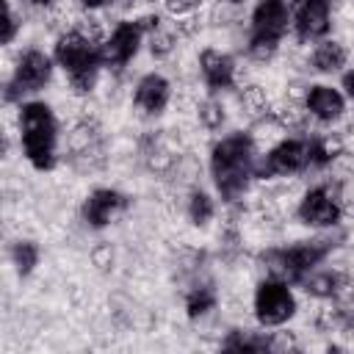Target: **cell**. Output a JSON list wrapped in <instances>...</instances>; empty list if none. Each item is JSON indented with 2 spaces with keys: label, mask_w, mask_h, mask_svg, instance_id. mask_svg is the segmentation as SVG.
Returning a JSON list of instances; mask_svg holds the SVG:
<instances>
[{
  "label": "cell",
  "mask_w": 354,
  "mask_h": 354,
  "mask_svg": "<svg viewBox=\"0 0 354 354\" xmlns=\"http://www.w3.org/2000/svg\"><path fill=\"white\" fill-rule=\"evenodd\" d=\"M290 33L310 44L329 36L332 0H290Z\"/></svg>",
  "instance_id": "9"
},
{
  "label": "cell",
  "mask_w": 354,
  "mask_h": 354,
  "mask_svg": "<svg viewBox=\"0 0 354 354\" xmlns=\"http://www.w3.org/2000/svg\"><path fill=\"white\" fill-rule=\"evenodd\" d=\"M296 313H299V299H296L290 282L263 277L254 285V293H252V315H254V321L260 326H266V329L285 326L290 318H296Z\"/></svg>",
  "instance_id": "6"
},
{
  "label": "cell",
  "mask_w": 354,
  "mask_h": 354,
  "mask_svg": "<svg viewBox=\"0 0 354 354\" xmlns=\"http://www.w3.org/2000/svg\"><path fill=\"white\" fill-rule=\"evenodd\" d=\"M183 213L188 216L194 227H207L216 218V199L205 188L196 185L188 194H183Z\"/></svg>",
  "instance_id": "18"
},
{
  "label": "cell",
  "mask_w": 354,
  "mask_h": 354,
  "mask_svg": "<svg viewBox=\"0 0 354 354\" xmlns=\"http://www.w3.org/2000/svg\"><path fill=\"white\" fill-rule=\"evenodd\" d=\"M25 3H28L30 8H50L55 0H25Z\"/></svg>",
  "instance_id": "30"
},
{
  "label": "cell",
  "mask_w": 354,
  "mask_h": 354,
  "mask_svg": "<svg viewBox=\"0 0 354 354\" xmlns=\"http://www.w3.org/2000/svg\"><path fill=\"white\" fill-rule=\"evenodd\" d=\"M271 105H274V94L268 91L266 83L257 80V83H246L238 88V108H241V116L249 119V124L268 116Z\"/></svg>",
  "instance_id": "16"
},
{
  "label": "cell",
  "mask_w": 354,
  "mask_h": 354,
  "mask_svg": "<svg viewBox=\"0 0 354 354\" xmlns=\"http://www.w3.org/2000/svg\"><path fill=\"white\" fill-rule=\"evenodd\" d=\"M293 218L310 230H324V227H332V224H340L343 221V210L335 199V191H332V180H318L313 185H307V191L301 194L296 210H293Z\"/></svg>",
  "instance_id": "7"
},
{
  "label": "cell",
  "mask_w": 354,
  "mask_h": 354,
  "mask_svg": "<svg viewBox=\"0 0 354 354\" xmlns=\"http://www.w3.org/2000/svg\"><path fill=\"white\" fill-rule=\"evenodd\" d=\"M216 301H218V293H216L213 282H207V279H196L185 290V310H188L191 318L207 315L210 310H216Z\"/></svg>",
  "instance_id": "20"
},
{
  "label": "cell",
  "mask_w": 354,
  "mask_h": 354,
  "mask_svg": "<svg viewBox=\"0 0 354 354\" xmlns=\"http://www.w3.org/2000/svg\"><path fill=\"white\" fill-rule=\"evenodd\" d=\"M53 58H55V66L66 75V83L75 97H88L105 72L100 47L91 44L88 39H83L77 30L55 36Z\"/></svg>",
  "instance_id": "3"
},
{
  "label": "cell",
  "mask_w": 354,
  "mask_h": 354,
  "mask_svg": "<svg viewBox=\"0 0 354 354\" xmlns=\"http://www.w3.org/2000/svg\"><path fill=\"white\" fill-rule=\"evenodd\" d=\"M343 91H346V97L354 102V66H348L346 72H343V86H340Z\"/></svg>",
  "instance_id": "29"
},
{
  "label": "cell",
  "mask_w": 354,
  "mask_h": 354,
  "mask_svg": "<svg viewBox=\"0 0 354 354\" xmlns=\"http://www.w3.org/2000/svg\"><path fill=\"white\" fill-rule=\"evenodd\" d=\"M313 171V138L310 136H285L277 147L257 155L254 174L257 180L293 177Z\"/></svg>",
  "instance_id": "5"
},
{
  "label": "cell",
  "mask_w": 354,
  "mask_h": 354,
  "mask_svg": "<svg viewBox=\"0 0 354 354\" xmlns=\"http://www.w3.org/2000/svg\"><path fill=\"white\" fill-rule=\"evenodd\" d=\"M160 6H163V14H169V17H185V14H191V11H196L199 6H196V0H160Z\"/></svg>",
  "instance_id": "28"
},
{
  "label": "cell",
  "mask_w": 354,
  "mask_h": 354,
  "mask_svg": "<svg viewBox=\"0 0 354 354\" xmlns=\"http://www.w3.org/2000/svg\"><path fill=\"white\" fill-rule=\"evenodd\" d=\"M293 348H299L296 332L282 329V326L268 329V351H293Z\"/></svg>",
  "instance_id": "26"
},
{
  "label": "cell",
  "mask_w": 354,
  "mask_h": 354,
  "mask_svg": "<svg viewBox=\"0 0 354 354\" xmlns=\"http://www.w3.org/2000/svg\"><path fill=\"white\" fill-rule=\"evenodd\" d=\"M230 351H268V329L257 324V329H235L221 343Z\"/></svg>",
  "instance_id": "22"
},
{
  "label": "cell",
  "mask_w": 354,
  "mask_h": 354,
  "mask_svg": "<svg viewBox=\"0 0 354 354\" xmlns=\"http://www.w3.org/2000/svg\"><path fill=\"white\" fill-rule=\"evenodd\" d=\"M88 257H91V266H94V268L108 271V268L113 266V246H111V243H97Z\"/></svg>",
  "instance_id": "27"
},
{
  "label": "cell",
  "mask_w": 354,
  "mask_h": 354,
  "mask_svg": "<svg viewBox=\"0 0 354 354\" xmlns=\"http://www.w3.org/2000/svg\"><path fill=\"white\" fill-rule=\"evenodd\" d=\"M11 266L17 268L19 277H28L39 266V246L33 241H17L11 243Z\"/></svg>",
  "instance_id": "23"
},
{
  "label": "cell",
  "mask_w": 354,
  "mask_h": 354,
  "mask_svg": "<svg viewBox=\"0 0 354 354\" xmlns=\"http://www.w3.org/2000/svg\"><path fill=\"white\" fill-rule=\"evenodd\" d=\"M252 36L285 39L290 36V0H254L249 8Z\"/></svg>",
  "instance_id": "11"
},
{
  "label": "cell",
  "mask_w": 354,
  "mask_h": 354,
  "mask_svg": "<svg viewBox=\"0 0 354 354\" xmlns=\"http://www.w3.org/2000/svg\"><path fill=\"white\" fill-rule=\"evenodd\" d=\"M17 130L28 163L39 171H50L58 163V141H61V122L55 111L41 100L19 102Z\"/></svg>",
  "instance_id": "2"
},
{
  "label": "cell",
  "mask_w": 354,
  "mask_h": 354,
  "mask_svg": "<svg viewBox=\"0 0 354 354\" xmlns=\"http://www.w3.org/2000/svg\"><path fill=\"white\" fill-rule=\"evenodd\" d=\"M205 11H207V28H235L249 22L246 0H213Z\"/></svg>",
  "instance_id": "17"
},
{
  "label": "cell",
  "mask_w": 354,
  "mask_h": 354,
  "mask_svg": "<svg viewBox=\"0 0 354 354\" xmlns=\"http://www.w3.org/2000/svg\"><path fill=\"white\" fill-rule=\"evenodd\" d=\"M144 36L147 33L138 25V19H133V17L119 19L113 25V30L108 33V39L102 41V47H100V58H102L105 69H122V66H127L138 55V50L144 47Z\"/></svg>",
  "instance_id": "8"
},
{
  "label": "cell",
  "mask_w": 354,
  "mask_h": 354,
  "mask_svg": "<svg viewBox=\"0 0 354 354\" xmlns=\"http://www.w3.org/2000/svg\"><path fill=\"white\" fill-rule=\"evenodd\" d=\"M332 191H335V199H337L343 216H351L354 218V174L351 177H343V180H332Z\"/></svg>",
  "instance_id": "25"
},
{
  "label": "cell",
  "mask_w": 354,
  "mask_h": 354,
  "mask_svg": "<svg viewBox=\"0 0 354 354\" xmlns=\"http://www.w3.org/2000/svg\"><path fill=\"white\" fill-rule=\"evenodd\" d=\"M171 100H174V88L169 77L160 72H147L133 86V105L141 116H160Z\"/></svg>",
  "instance_id": "13"
},
{
  "label": "cell",
  "mask_w": 354,
  "mask_h": 354,
  "mask_svg": "<svg viewBox=\"0 0 354 354\" xmlns=\"http://www.w3.org/2000/svg\"><path fill=\"white\" fill-rule=\"evenodd\" d=\"M22 30V8H14V0H3V44H11L17 39V33Z\"/></svg>",
  "instance_id": "24"
},
{
  "label": "cell",
  "mask_w": 354,
  "mask_h": 354,
  "mask_svg": "<svg viewBox=\"0 0 354 354\" xmlns=\"http://www.w3.org/2000/svg\"><path fill=\"white\" fill-rule=\"evenodd\" d=\"M55 58L39 47H28L19 53L17 64L6 77V102H28L33 94L44 91L53 83Z\"/></svg>",
  "instance_id": "4"
},
{
  "label": "cell",
  "mask_w": 354,
  "mask_h": 354,
  "mask_svg": "<svg viewBox=\"0 0 354 354\" xmlns=\"http://www.w3.org/2000/svg\"><path fill=\"white\" fill-rule=\"evenodd\" d=\"M351 55H354L351 47L340 36L329 33V36L313 41V47H310V72H315V75H343L351 64Z\"/></svg>",
  "instance_id": "14"
},
{
  "label": "cell",
  "mask_w": 354,
  "mask_h": 354,
  "mask_svg": "<svg viewBox=\"0 0 354 354\" xmlns=\"http://www.w3.org/2000/svg\"><path fill=\"white\" fill-rule=\"evenodd\" d=\"M257 155L260 149L246 130L224 133L210 147V177L224 202H241L252 194V185L257 183Z\"/></svg>",
  "instance_id": "1"
},
{
  "label": "cell",
  "mask_w": 354,
  "mask_h": 354,
  "mask_svg": "<svg viewBox=\"0 0 354 354\" xmlns=\"http://www.w3.org/2000/svg\"><path fill=\"white\" fill-rule=\"evenodd\" d=\"M246 133H249V138L254 141V147H257L260 152H268V149H271V147H277L285 136H290V133L279 124V119H277L274 113H268V116H263V119L252 122V124L246 127Z\"/></svg>",
  "instance_id": "19"
},
{
  "label": "cell",
  "mask_w": 354,
  "mask_h": 354,
  "mask_svg": "<svg viewBox=\"0 0 354 354\" xmlns=\"http://www.w3.org/2000/svg\"><path fill=\"white\" fill-rule=\"evenodd\" d=\"M227 122H230L227 105H224L218 97H213V94L207 91V94L199 100V105H196V124H199L202 130H207V133H216V130H221Z\"/></svg>",
  "instance_id": "21"
},
{
  "label": "cell",
  "mask_w": 354,
  "mask_h": 354,
  "mask_svg": "<svg viewBox=\"0 0 354 354\" xmlns=\"http://www.w3.org/2000/svg\"><path fill=\"white\" fill-rule=\"evenodd\" d=\"M124 207H127V196L122 191H116V188H94L86 196V202L80 207V216L91 230H102L119 213H124Z\"/></svg>",
  "instance_id": "15"
},
{
  "label": "cell",
  "mask_w": 354,
  "mask_h": 354,
  "mask_svg": "<svg viewBox=\"0 0 354 354\" xmlns=\"http://www.w3.org/2000/svg\"><path fill=\"white\" fill-rule=\"evenodd\" d=\"M199 64V77L205 83L207 91H218V88H232L235 86V69H238V55L221 50V47H202L196 55Z\"/></svg>",
  "instance_id": "12"
},
{
  "label": "cell",
  "mask_w": 354,
  "mask_h": 354,
  "mask_svg": "<svg viewBox=\"0 0 354 354\" xmlns=\"http://www.w3.org/2000/svg\"><path fill=\"white\" fill-rule=\"evenodd\" d=\"M304 105L310 111V116L315 119V124L321 127H335L346 119L348 113V97L343 88L332 86V83H310Z\"/></svg>",
  "instance_id": "10"
}]
</instances>
